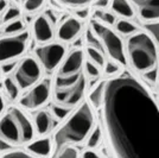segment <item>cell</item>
I'll return each instance as SVG.
<instances>
[{"label":"cell","mask_w":159,"mask_h":158,"mask_svg":"<svg viewBox=\"0 0 159 158\" xmlns=\"http://www.w3.org/2000/svg\"><path fill=\"white\" fill-rule=\"evenodd\" d=\"M105 117L109 143L119 157H159V107L133 77L106 82Z\"/></svg>","instance_id":"1"},{"label":"cell","mask_w":159,"mask_h":158,"mask_svg":"<svg viewBox=\"0 0 159 158\" xmlns=\"http://www.w3.org/2000/svg\"><path fill=\"white\" fill-rule=\"evenodd\" d=\"M94 126V114L88 102H83L68 118L55 133V145L57 150L68 144H80L87 139Z\"/></svg>","instance_id":"2"},{"label":"cell","mask_w":159,"mask_h":158,"mask_svg":"<svg viewBox=\"0 0 159 158\" xmlns=\"http://www.w3.org/2000/svg\"><path fill=\"white\" fill-rule=\"evenodd\" d=\"M127 59L139 72H145L158 63V49L152 37L145 31H137L128 36L126 43Z\"/></svg>","instance_id":"3"},{"label":"cell","mask_w":159,"mask_h":158,"mask_svg":"<svg viewBox=\"0 0 159 158\" xmlns=\"http://www.w3.org/2000/svg\"><path fill=\"white\" fill-rule=\"evenodd\" d=\"M34 137V126L19 108L11 107L0 117V139L17 147L30 143Z\"/></svg>","instance_id":"4"},{"label":"cell","mask_w":159,"mask_h":158,"mask_svg":"<svg viewBox=\"0 0 159 158\" xmlns=\"http://www.w3.org/2000/svg\"><path fill=\"white\" fill-rule=\"evenodd\" d=\"M90 29L100 38L102 45L105 46L106 51L109 55V57L114 62L119 63L121 66H126L127 57L125 45H124V42L120 38L119 35L109 26H106L105 24H102L100 21H95V20L92 21Z\"/></svg>","instance_id":"5"},{"label":"cell","mask_w":159,"mask_h":158,"mask_svg":"<svg viewBox=\"0 0 159 158\" xmlns=\"http://www.w3.org/2000/svg\"><path fill=\"white\" fill-rule=\"evenodd\" d=\"M30 35L26 31H21L16 35H6L0 38V64L14 61L25 53Z\"/></svg>","instance_id":"6"},{"label":"cell","mask_w":159,"mask_h":158,"mask_svg":"<svg viewBox=\"0 0 159 158\" xmlns=\"http://www.w3.org/2000/svg\"><path fill=\"white\" fill-rule=\"evenodd\" d=\"M42 76V68L37 59L33 57H26L16 67L14 80L21 89L32 87L39 81Z\"/></svg>","instance_id":"7"},{"label":"cell","mask_w":159,"mask_h":158,"mask_svg":"<svg viewBox=\"0 0 159 158\" xmlns=\"http://www.w3.org/2000/svg\"><path fill=\"white\" fill-rule=\"evenodd\" d=\"M66 51V46L61 43H45L44 45L38 46L34 53L40 66L47 72H52L64 59Z\"/></svg>","instance_id":"8"},{"label":"cell","mask_w":159,"mask_h":158,"mask_svg":"<svg viewBox=\"0 0 159 158\" xmlns=\"http://www.w3.org/2000/svg\"><path fill=\"white\" fill-rule=\"evenodd\" d=\"M51 95V81L43 80L34 83L32 88L20 99V105L26 109H37L45 105Z\"/></svg>","instance_id":"9"},{"label":"cell","mask_w":159,"mask_h":158,"mask_svg":"<svg viewBox=\"0 0 159 158\" xmlns=\"http://www.w3.org/2000/svg\"><path fill=\"white\" fill-rule=\"evenodd\" d=\"M84 91H86V77L84 75H82L74 86L66 89H55L53 99L56 104L74 108L82 100Z\"/></svg>","instance_id":"10"},{"label":"cell","mask_w":159,"mask_h":158,"mask_svg":"<svg viewBox=\"0 0 159 158\" xmlns=\"http://www.w3.org/2000/svg\"><path fill=\"white\" fill-rule=\"evenodd\" d=\"M58 74L60 76H69V75H75L82 72L83 64H84V55L82 49H75L66 56L64 61H62Z\"/></svg>","instance_id":"11"},{"label":"cell","mask_w":159,"mask_h":158,"mask_svg":"<svg viewBox=\"0 0 159 158\" xmlns=\"http://www.w3.org/2000/svg\"><path fill=\"white\" fill-rule=\"evenodd\" d=\"M33 36L39 44L49 43L53 38V26L47 14H40L33 21Z\"/></svg>","instance_id":"12"},{"label":"cell","mask_w":159,"mask_h":158,"mask_svg":"<svg viewBox=\"0 0 159 158\" xmlns=\"http://www.w3.org/2000/svg\"><path fill=\"white\" fill-rule=\"evenodd\" d=\"M144 21L159 20V0H129Z\"/></svg>","instance_id":"13"},{"label":"cell","mask_w":159,"mask_h":158,"mask_svg":"<svg viewBox=\"0 0 159 158\" xmlns=\"http://www.w3.org/2000/svg\"><path fill=\"white\" fill-rule=\"evenodd\" d=\"M82 30V23L77 18H66L58 27V31H57V37L61 42L63 43H69V42H73Z\"/></svg>","instance_id":"14"},{"label":"cell","mask_w":159,"mask_h":158,"mask_svg":"<svg viewBox=\"0 0 159 158\" xmlns=\"http://www.w3.org/2000/svg\"><path fill=\"white\" fill-rule=\"evenodd\" d=\"M55 125V118L48 111H39L34 115V130L40 136H45L52 131Z\"/></svg>","instance_id":"15"},{"label":"cell","mask_w":159,"mask_h":158,"mask_svg":"<svg viewBox=\"0 0 159 158\" xmlns=\"http://www.w3.org/2000/svg\"><path fill=\"white\" fill-rule=\"evenodd\" d=\"M26 151L31 156H38V157H48L51 155L52 151V142L50 138L37 139L27 145Z\"/></svg>","instance_id":"16"},{"label":"cell","mask_w":159,"mask_h":158,"mask_svg":"<svg viewBox=\"0 0 159 158\" xmlns=\"http://www.w3.org/2000/svg\"><path fill=\"white\" fill-rule=\"evenodd\" d=\"M109 5H111L113 13L122 18L132 19L135 14V11L129 0H111Z\"/></svg>","instance_id":"17"},{"label":"cell","mask_w":159,"mask_h":158,"mask_svg":"<svg viewBox=\"0 0 159 158\" xmlns=\"http://www.w3.org/2000/svg\"><path fill=\"white\" fill-rule=\"evenodd\" d=\"M105 88H106V81H100L99 83L95 86V88L92 91L90 95H89L90 104L95 108H99L103 104V100H105Z\"/></svg>","instance_id":"18"},{"label":"cell","mask_w":159,"mask_h":158,"mask_svg":"<svg viewBox=\"0 0 159 158\" xmlns=\"http://www.w3.org/2000/svg\"><path fill=\"white\" fill-rule=\"evenodd\" d=\"M82 75H84L83 72L75 74V75H69V76H60V75H57L56 80H55V89H66V88L74 86Z\"/></svg>","instance_id":"19"},{"label":"cell","mask_w":159,"mask_h":158,"mask_svg":"<svg viewBox=\"0 0 159 158\" xmlns=\"http://www.w3.org/2000/svg\"><path fill=\"white\" fill-rule=\"evenodd\" d=\"M114 25L116 27V31L121 33V35H124V36H131V35L135 33L137 31H139V27L137 26L134 23L126 19V18L115 21Z\"/></svg>","instance_id":"20"},{"label":"cell","mask_w":159,"mask_h":158,"mask_svg":"<svg viewBox=\"0 0 159 158\" xmlns=\"http://www.w3.org/2000/svg\"><path fill=\"white\" fill-rule=\"evenodd\" d=\"M102 142V130L99 125H96L94 128H92L90 133L87 137V147L89 149H96Z\"/></svg>","instance_id":"21"},{"label":"cell","mask_w":159,"mask_h":158,"mask_svg":"<svg viewBox=\"0 0 159 158\" xmlns=\"http://www.w3.org/2000/svg\"><path fill=\"white\" fill-rule=\"evenodd\" d=\"M4 91L10 100H16L19 95V86L12 77H6L4 80Z\"/></svg>","instance_id":"22"},{"label":"cell","mask_w":159,"mask_h":158,"mask_svg":"<svg viewBox=\"0 0 159 158\" xmlns=\"http://www.w3.org/2000/svg\"><path fill=\"white\" fill-rule=\"evenodd\" d=\"M71 109H73V108L66 107V106L56 104V102H53L52 105H51V114H52L53 118L57 119L58 121L64 120V119L71 113Z\"/></svg>","instance_id":"23"},{"label":"cell","mask_w":159,"mask_h":158,"mask_svg":"<svg viewBox=\"0 0 159 158\" xmlns=\"http://www.w3.org/2000/svg\"><path fill=\"white\" fill-rule=\"evenodd\" d=\"M87 53H88L90 61H92L93 63H95V64H98L100 68L105 66V62H106V61H105L103 51H101V50L96 49V48H93V46H88V48H87Z\"/></svg>","instance_id":"24"},{"label":"cell","mask_w":159,"mask_h":158,"mask_svg":"<svg viewBox=\"0 0 159 158\" xmlns=\"http://www.w3.org/2000/svg\"><path fill=\"white\" fill-rule=\"evenodd\" d=\"M24 29H25V25H24V23L21 20L14 19L12 21H8L7 25H5L4 33L5 35H16V33L24 31Z\"/></svg>","instance_id":"25"},{"label":"cell","mask_w":159,"mask_h":158,"mask_svg":"<svg viewBox=\"0 0 159 158\" xmlns=\"http://www.w3.org/2000/svg\"><path fill=\"white\" fill-rule=\"evenodd\" d=\"M144 29L146 30V32L154 40V42L159 45V20L145 21Z\"/></svg>","instance_id":"26"},{"label":"cell","mask_w":159,"mask_h":158,"mask_svg":"<svg viewBox=\"0 0 159 158\" xmlns=\"http://www.w3.org/2000/svg\"><path fill=\"white\" fill-rule=\"evenodd\" d=\"M60 151L57 153V156L58 157H62V158H76L80 156V152L79 150L73 146L71 144H68V145H64V146H62L61 149H58Z\"/></svg>","instance_id":"27"},{"label":"cell","mask_w":159,"mask_h":158,"mask_svg":"<svg viewBox=\"0 0 159 158\" xmlns=\"http://www.w3.org/2000/svg\"><path fill=\"white\" fill-rule=\"evenodd\" d=\"M86 40H87V44L89 46H93V48H96V49H99L101 51H103V45H102L101 40L94 33V31L92 29H88L86 31Z\"/></svg>","instance_id":"28"},{"label":"cell","mask_w":159,"mask_h":158,"mask_svg":"<svg viewBox=\"0 0 159 158\" xmlns=\"http://www.w3.org/2000/svg\"><path fill=\"white\" fill-rule=\"evenodd\" d=\"M84 72H86V75L89 77V79H98L101 74V70H100V67L98 64L93 63L92 61H86L84 62Z\"/></svg>","instance_id":"29"},{"label":"cell","mask_w":159,"mask_h":158,"mask_svg":"<svg viewBox=\"0 0 159 158\" xmlns=\"http://www.w3.org/2000/svg\"><path fill=\"white\" fill-rule=\"evenodd\" d=\"M45 0H25L24 1V10L27 13H34L44 6Z\"/></svg>","instance_id":"30"},{"label":"cell","mask_w":159,"mask_h":158,"mask_svg":"<svg viewBox=\"0 0 159 158\" xmlns=\"http://www.w3.org/2000/svg\"><path fill=\"white\" fill-rule=\"evenodd\" d=\"M105 74L107 76H114V75H118L122 72V68H121V64L114 62L113 59L108 61V62H105Z\"/></svg>","instance_id":"31"},{"label":"cell","mask_w":159,"mask_h":158,"mask_svg":"<svg viewBox=\"0 0 159 158\" xmlns=\"http://www.w3.org/2000/svg\"><path fill=\"white\" fill-rule=\"evenodd\" d=\"M20 16V10L18 7L16 6H12L10 7L8 10H7L5 14H4V17H2V23H8V21H12L14 19H18Z\"/></svg>","instance_id":"32"},{"label":"cell","mask_w":159,"mask_h":158,"mask_svg":"<svg viewBox=\"0 0 159 158\" xmlns=\"http://www.w3.org/2000/svg\"><path fill=\"white\" fill-rule=\"evenodd\" d=\"M96 14V17L100 18V19L102 20V23L103 24H106V25H114L115 24V16L111 12H102V11H96L95 12Z\"/></svg>","instance_id":"33"},{"label":"cell","mask_w":159,"mask_h":158,"mask_svg":"<svg viewBox=\"0 0 159 158\" xmlns=\"http://www.w3.org/2000/svg\"><path fill=\"white\" fill-rule=\"evenodd\" d=\"M143 74H144V80H145L146 82L151 83V85H154L158 81L159 72L157 67H154V68H152V69H150V70H147L145 72H143Z\"/></svg>","instance_id":"34"},{"label":"cell","mask_w":159,"mask_h":158,"mask_svg":"<svg viewBox=\"0 0 159 158\" xmlns=\"http://www.w3.org/2000/svg\"><path fill=\"white\" fill-rule=\"evenodd\" d=\"M2 156H4V157H29V156H31V155L27 151L19 150V149H17V147H13L12 150L2 153Z\"/></svg>","instance_id":"35"},{"label":"cell","mask_w":159,"mask_h":158,"mask_svg":"<svg viewBox=\"0 0 159 158\" xmlns=\"http://www.w3.org/2000/svg\"><path fill=\"white\" fill-rule=\"evenodd\" d=\"M16 67H17V62H16V61H10V62L1 63V64H0V70H1V74L7 75V74L12 72L14 69H16Z\"/></svg>","instance_id":"36"},{"label":"cell","mask_w":159,"mask_h":158,"mask_svg":"<svg viewBox=\"0 0 159 158\" xmlns=\"http://www.w3.org/2000/svg\"><path fill=\"white\" fill-rule=\"evenodd\" d=\"M13 147L14 146H12L11 144H8L7 142L2 140V139H0V153H5V152L12 150Z\"/></svg>","instance_id":"37"},{"label":"cell","mask_w":159,"mask_h":158,"mask_svg":"<svg viewBox=\"0 0 159 158\" xmlns=\"http://www.w3.org/2000/svg\"><path fill=\"white\" fill-rule=\"evenodd\" d=\"M81 156H82L83 158H88V157H98V156H99V153H98V152L94 151V149H89V147H88V149H87L86 151L83 152V153H82Z\"/></svg>","instance_id":"38"},{"label":"cell","mask_w":159,"mask_h":158,"mask_svg":"<svg viewBox=\"0 0 159 158\" xmlns=\"http://www.w3.org/2000/svg\"><path fill=\"white\" fill-rule=\"evenodd\" d=\"M88 13H89V10L88 8H83V10H77L76 12H75V14L79 17V18H81V19H84L87 16H88Z\"/></svg>","instance_id":"39"},{"label":"cell","mask_w":159,"mask_h":158,"mask_svg":"<svg viewBox=\"0 0 159 158\" xmlns=\"http://www.w3.org/2000/svg\"><path fill=\"white\" fill-rule=\"evenodd\" d=\"M109 4H111V0H98L95 5L98 7H107Z\"/></svg>","instance_id":"40"},{"label":"cell","mask_w":159,"mask_h":158,"mask_svg":"<svg viewBox=\"0 0 159 158\" xmlns=\"http://www.w3.org/2000/svg\"><path fill=\"white\" fill-rule=\"evenodd\" d=\"M4 111H5V101H4V98L0 95V117L2 115Z\"/></svg>","instance_id":"41"},{"label":"cell","mask_w":159,"mask_h":158,"mask_svg":"<svg viewBox=\"0 0 159 158\" xmlns=\"http://www.w3.org/2000/svg\"><path fill=\"white\" fill-rule=\"evenodd\" d=\"M157 100H158V102H159V94L157 95Z\"/></svg>","instance_id":"42"}]
</instances>
